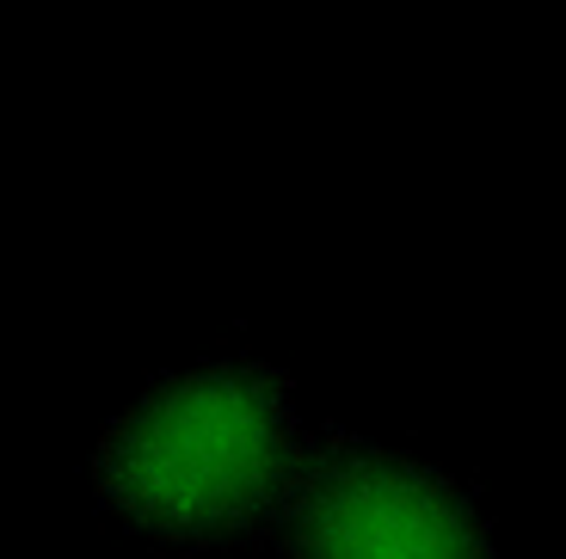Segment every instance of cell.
I'll return each instance as SVG.
<instances>
[{
  "mask_svg": "<svg viewBox=\"0 0 566 559\" xmlns=\"http://www.w3.org/2000/svg\"><path fill=\"white\" fill-rule=\"evenodd\" d=\"M283 467L277 388L247 369H216L160 388L117 431L105 486L148 529L210 535L253 517L283 486Z\"/></svg>",
  "mask_w": 566,
  "mask_h": 559,
  "instance_id": "1",
  "label": "cell"
},
{
  "mask_svg": "<svg viewBox=\"0 0 566 559\" xmlns=\"http://www.w3.org/2000/svg\"><path fill=\"white\" fill-rule=\"evenodd\" d=\"M302 559H486L468 510L419 467L339 455L314 467L296 510Z\"/></svg>",
  "mask_w": 566,
  "mask_h": 559,
  "instance_id": "2",
  "label": "cell"
}]
</instances>
